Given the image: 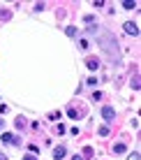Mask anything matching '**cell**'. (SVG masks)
<instances>
[{
	"mask_svg": "<svg viewBox=\"0 0 141 160\" xmlns=\"http://www.w3.org/2000/svg\"><path fill=\"white\" fill-rule=\"evenodd\" d=\"M123 28H125V32H127V35H132V37H137V35H139V28H137V23H132V21H127V23L123 26Z\"/></svg>",
	"mask_w": 141,
	"mask_h": 160,
	"instance_id": "277c9868",
	"label": "cell"
},
{
	"mask_svg": "<svg viewBox=\"0 0 141 160\" xmlns=\"http://www.w3.org/2000/svg\"><path fill=\"white\" fill-rule=\"evenodd\" d=\"M67 116H69V118H79V116H81V114L77 112V109H69V112H67Z\"/></svg>",
	"mask_w": 141,
	"mask_h": 160,
	"instance_id": "9c48e42d",
	"label": "cell"
},
{
	"mask_svg": "<svg viewBox=\"0 0 141 160\" xmlns=\"http://www.w3.org/2000/svg\"><path fill=\"white\" fill-rule=\"evenodd\" d=\"M123 7H125V9H134V7H137V2H134V0H125Z\"/></svg>",
	"mask_w": 141,
	"mask_h": 160,
	"instance_id": "ba28073f",
	"label": "cell"
},
{
	"mask_svg": "<svg viewBox=\"0 0 141 160\" xmlns=\"http://www.w3.org/2000/svg\"><path fill=\"white\" fill-rule=\"evenodd\" d=\"M129 160H139V151H134L132 156H129Z\"/></svg>",
	"mask_w": 141,
	"mask_h": 160,
	"instance_id": "9a60e30c",
	"label": "cell"
},
{
	"mask_svg": "<svg viewBox=\"0 0 141 160\" xmlns=\"http://www.w3.org/2000/svg\"><path fill=\"white\" fill-rule=\"evenodd\" d=\"M72 160H83V158H81V156H74V158H72Z\"/></svg>",
	"mask_w": 141,
	"mask_h": 160,
	"instance_id": "2e32d148",
	"label": "cell"
},
{
	"mask_svg": "<svg viewBox=\"0 0 141 160\" xmlns=\"http://www.w3.org/2000/svg\"><path fill=\"white\" fill-rule=\"evenodd\" d=\"M100 44L104 47V51L109 53V56H113L116 60H120V53H118V44H116V40H113V35L104 32V35L100 37Z\"/></svg>",
	"mask_w": 141,
	"mask_h": 160,
	"instance_id": "6da1fadb",
	"label": "cell"
},
{
	"mask_svg": "<svg viewBox=\"0 0 141 160\" xmlns=\"http://www.w3.org/2000/svg\"><path fill=\"white\" fill-rule=\"evenodd\" d=\"M16 128H19V130H23V128H26V121H23V118H21V116H19V118H16Z\"/></svg>",
	"mask_w": 141,
	"mask_h": 160,
	"instance_id": "30bf717a",
	"label": "cell"
},
{
	"mask_svg": "<svg viewBox=\"0 0 141 160\" xmlns=\"http://www.w3.org/2000/svg\"><path fill=\"white\" fill-rule=\"evenodd\" d=\"M67 35L74 37V35H77V28H74V26H69V28H67Z\"/></svg>",
	"mask_w": 141,
	"mask_h": 160,
	"instance_id": "7c38bea8",
	"label": "cell"
},
{
	"mask_svg": "<svg viewBox=\"0 0 141 160\" xmlns=\"http://www.w3.org/2000/svg\"><path fill=\"white\" fill-rule=\"evenodd\" d=\"M109 130H111L109 125H102V128H100V135H109Z\"/></svg>",
	"mask_w": 141,
	"mask_h": 160,
	"instance_id": "8fae6325",
	"label": "cell"
},
{
	"mask_svg": "<svg viewBox=\"0 0 141 160\" xmlns=\"http://www.w3.org/2000/svg\"><path fill=\"white\" fill-rule=\"evenodd\" d=\"M86 65H88V70H93V72H95V70H100V60H97V58H88V60H86Z\"/></svg>",
	"mask_w": 141,
	"mask_h": 160,
	"instance_id": "5b68a950",
	"label": "cell"
},
{
	"mask_svg": "<svg viewBox=\"0 0 141 160\" xmlns=\"http://www.w3.org/2000/svg\"><path fill=\"white\" fill-rule=\"evenodd\" d=\"M23 160H40V158H37L35 153H28V156H23Z\"/></svg>",
	"mask_w": 141,
	"mask_h": 160,
	"instance_id": "5bb4252c",
	"label": "cell"
},
{
	"mask_svg": "<svg viewBox=\"0 0 141 160\" xmlns=\"http://www.w3.org/2000/svg\"><path fill=\"white\" fill-rule=\"evenodd\" d=\"M53 158H56V160L65 158V146H58V148H53Z\"/></svg>",
	"mask_w": 141,
	"mask_h": 160,
	"instance_id": "8992f818",
	"label": "cell"
},
{
	"mask_svg": "<svg viewBox=\"0 0 141 160\" xmlns=\"http://www.w3.org/2000/svg\"><path fill=\"white\" fill-rule=\"evenodd\" d=\"M125 151H127L125 144H116V146H113V153H125Z\"/></svg>",
	"mask_w": 141,
	"mask_h": 160,
	"instance_id": "52a82bcc",
	"label": "cell"
},
{
	"mask_svg": "<svg viewBox=\"0 0 141 160\" xmlns=\"http://www.w3.org/2000/svg\"><path fill=\"white\" fill-rule=\"evenodd\" d=\"M0 128H2V121H0Z\"/></svg>",
	"mask_w": 141,
	"mask_h": 160,
	"instance_id": "e0dca14e",
	"label": "cell"
},
{
	"mask_svg": "<svg viewBox=\"0 0 141 160\" xmlns=\"http://www.w3.org/2000/svg\"><path fill=\"white\" fill-rule=\"evenodd\" d=\"M102 116H104V121L106 123H113V118H116V112H113V107H102Z\"/></svg>",
	"mask_w": 141,
	"mask_h": 160,
	"instance_id": "7a4b0ae2",
	"label": "cell"
},
{
	"mask_svg": "<svg viewBox=\"0 0 141 160\" xmlns=\"http://www.w3.org/2000/svg\"><path fill=\"white\" fill-rule=\"evenodd\" d=\"M2 142H5V144H12V146H14V144H19L21 139H19L16 135H12V132H2Z\"/></svg>",
	"mask_w": 141,
	"mask_h": 160,
	"instance_id": "3957f363",
	"label": "cell"
},
{
	"mask_svg": "<svg viewBox=\"0 0 141 160\" xmlns=\"http://www.w3.org/2000/svg\"><path fill=\"white\" fill-rule=\"evenodd\" d=\"M30 153H35V156H37V153H40V146H37V144H30Z\"/></svg>",
	"mask_w": 141,
	"mask_h": 160,
	"instance_id": "4fadbf2b",
	"label": "cell"
}]
</instances>
